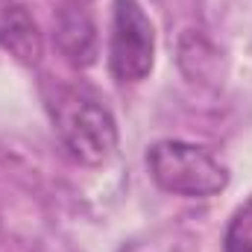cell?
<instances>
[{
	"label": "cell",
	"instance_id": "2",
	"mask_svg": "<svg viewBox=\"0 0 252 252\" xmlns=\"http://www.w3.org/2000/svg\"><path fill=\"white\" fill-rule=\"evenodd\" d=\"M153 182L176 196H214L229 185V170L211 150L188 141H156L147 150Z\"/></svg>",
	"mask_w": 252,
	"mask_h": 252
},
{
	"label": "cell",
	"instance_id": "3",
	"mask_svg": "<svg viewBox=\"0 0 252 252\" xmlns=\"http://www.w3.org/2000/svg\"><path fill=\"white\" fill-rule=\"evenodd\" d=\"M156 62V32L138 0H115L109 67L118 82H141Z\"/></svg>",
	"mask_w": 252,
	"mask_h": 252
},
{
	"label": "cell",
	"instance_id": "4",
	"mask_svg": "<svg viewBox=\"0 0 252 252\" xmlns=\"http://www.w3.org/2000/svg\"><path fill=\"white\" fill-rule=\"evenodd\" d=\"M56 44L62 50V56L76 67H88L97 59V30L94 21L88 18V12L64 6L56 18Z\"/></svg>",
	"mask_w": 252,
	"mask_h": 252
},
{
	"label": "cell",
	"instance_id": "1",
	"mask_svg": "<svg viewBox=\"0 0 252 252\" xmlns=\"http://www.w3.org/2000/svg\"><path fill=\"white\" fill-rule=\"evenodd\" d=\"M47 109L64 150L76 161L88 167H100L115 156L118 124L94 91L79 85H62L53 91Z\"/></svg>",
	"mask_w": 252,
	"mask_h": 252
},
{
	"label": "cell",
	"instance_id": "6",
	"mask_svg": "<svg viewBox=\"0 0 252 252\" xmlns=\"http://www.w3.org/2000/svg\"><path fill=\"white\" fill-rule=\"evenodd\" d=\"M223 252H252V199H247L229 220Z\"/></svg>",
	"mask_w": 252,
	"mask_h": 252
},
{
	"label": "cell",
	"instance_id": "5",
	"mask_svg": "<svg viewBox=\"0 0 252 252\" xmlns=\"http://www.w3.org/2000/svg\"><path fill=\"white\" fill-rule=\"evenodd\" d=\"M0 44L27 64H35L41 59V35L24 6L18 3L0 6Z\"/></svg>",
	"mask_w": 252,
	"mask_h": 252
}]
</instances>
